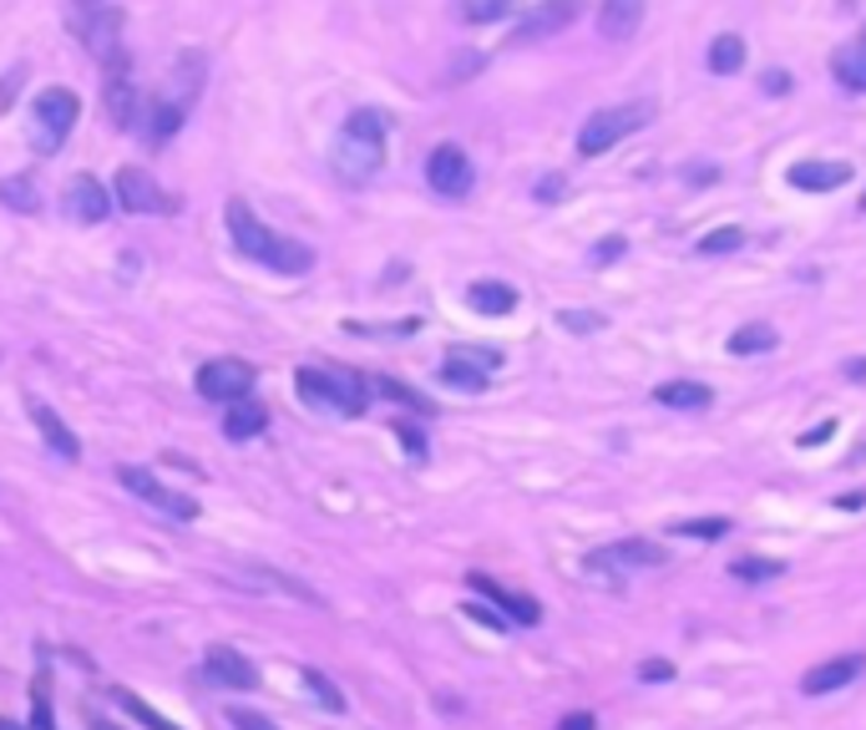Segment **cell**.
Returning a JSON list of instances; mask_svg holds the SVG:
<instances>
[{"mask_svg": "<svg viewBox=\"0 0 866 730\" xmlns=\"http://www.w3.org/2000/svg\"><path fill=\"white\" fill-rule=\"evenodd\" d=\"M228 234H234V249L244 254V259H259V265L274 269V274H304V269H315V249H310V244L284 239L274 228H263L259 213L244 199H228Z\"/></svg>", "mask_w": 866, "mask_h": 730, "instance_id": "cell-1", "label": "cell"}, {"mask_svg": "<svg viewBox=\"0 0 866 730\" xmlns=\"http://www.w3.org/2000/svg\"><path fill=\"white\" fill-rule=\"evenodd\" d=\"M381 162H385V112L360 106V112H350L340 137H335V173L345 183H365V178L381 173Z\"/></svg>", "mask_w": 866, "mask_h": 730, "instance_id": "cell-2", "label": "cell"}, {"mask_svg": "<svg viewBox=\"0 0 866 730\" xmlns=\"http://www.w3.org/2000/svg\"><path fill=\"white\" fill-rule=\"evenodd\" d=\"M294 385H300V396L310 406L335 412V416H360L370 406V396H375V381H365L350 366H304L294 375Z\"/></svg>", "mask_w": 866, "mask_h": 730, "instance_id": "cell-3", "label": "cell"}, {"mask_svg": "<svg viewBox=\"0 0 866 730\" xmlns=\"http://www.w3.org/2000/svg\"><path fill=\"white\" fill-rule=\"evenodd\" d=\"M81 117V102L66 87H46V92H36V102H31V147L36 153H61V143L71 137V127H77Z\"/></svg>", "mask_w": 866, "mask_h": 730, "instance_id": "cell-4", "label": "cell"}, {"mask_svg": "<svg viewBox=\"0 0 866 730\" xmlns=\"http://www.w3.org/2000/svg\"><path fill=\"white\" fill-rule=\"evenodd\" d=\"M649 117H654V102L604 106V112H593V117L583 122V133H577V153H583V158H598V153H608V147H614L618 137L639 133V127H643Z\"/></svg>", "mask_w": 866, "mask_h": 730, "instance_id": "cell-5", "label": "cell"}, {"mask_svg": "<svg viewBox=\"0 0 866 730\" xmlns=\"http://www.w3.org/2000/svg\"><path fill=\"white\" fill-rule=\"evenodd\" d=\"M117 482L132 492V497H143V503H153L158 513H168V518H178V523H193L198 518V503L188 497V492H178V487H168V482H158L147 467H117Z\"/></svg>", "mask_w": 866, "mask_h": 730, "instance_id": "cell-6", "label": "cell"}, {"mask_svg": "<svg viewBox=\"0 0 866 730\" xmlns=\"http://www.w3.org/2000/svg\"><path fill=\"white\" fill-rule=\"evenodd\" d=\"M426 178H431V188L441 193V199H466L472 183H476V168L457 143H441L431 158H426Z\"/></svg>", "mask_w": 866, "mask_h": 730, "instance_id": "cell-7", "label": "cell"}, {"mask_svg": "<svg viewBox=\"0 0 866 730\" xmlns=\"http://www.w3.org/2000/svg\"><path fill=\"white\" fill-rule=\"evenodd\" d=\"M198 391L209 401L234 406V401H244L254 391V366L249 360H209V366L198 371Z\"/></svg>", "mask_w": 866, "mask_h": 730, "instance_id": "cell-8", "label": "cell"}, {"mask_svg": "<svg viewBox=\"0 0 866 730\" xmlns=\"http://www.w3.org/2000/svg\"><path fill=\"white\" fill-rule=\"evenodd\" d=\"M117 203L127 213H168L172 203H168V193H162V183L147 168H122L117 173Z\"/></svg>", "mask_w": 866, "mask_h": 730, "instance_id": "cell-9", "label": "cell"}, {"mask_svg": "<svg viewBox=\"0 0 866 730\" xmlns=\"http://www.w3.org/2000/svg\"><path fill=\"white\" fill-rule=\"evenodd\" d=\"M659 563H664V548L649 543V538L608 543V548H598V553L583 558V569H598V573H608V569H659Z\"/></svg>", "mask_w": 866, "mask_h": 730, "instance_id": "cell-10", "label": "cell"}, {"mask_svg": "<svg viewBox=\"0 0 866 730\" xmlns=\"http://www.w3.org/2000/svg\"><path fill=\"white\" fill-rule=\"evenodd\" d=\"M583 15V0H542V5H532V11L522 15V26L513 31V41H542V36H558V31H567Z\"/></svg>", "mask_w": 866, "mask_h": 730, "instance_id": "cell-11", "label": "cell"}, {"mask_svg": "<svg viewBox=\"0 0 866 730\" xmlns=\"http://www.w3.org/2000/svg\"><path fill=\"white\" fill-rule=\"evenodd\" d=\"M862 670H866V654H836V660H821V664H811L801 675V695H831V690H846L852 680H862Z\"/></svg>", "mask_w": 866, "mask_h": 730, "instance_id": "cell-12", "label": "cell"}, {"mask_svg": "<svg viewBox=\"0 0 866 730\" xmlns=\"http://www.w3.org/2000/svg\"><path fill=\"white\" fill-rule=\"evenodd\" d=\"M203 675H209L213 685H228V690H259V670L238 650H228V644H213V650L203 654Z\"/></svg>", "mask_w": 866, "mask_h": 730, "instance_id": "cell-13", "label": "cell"}, {"mask_svg": "<svg viewBox=\"0 0 866 730\" xmlns=\"http://www.w3.org/2000/svg\"><path fill=\"white\" fill-rule=\"evenodd\" d=\"M66 213L77 218V224H102L106 213H112V203H106L102 183H97L92 173H77V178H66Z\"/></svg>", "mask_w": 866, "mask_h": 730, "instance_id": "cell-14", "label": "cell"}, {"mask_svg": "<svg viewBox=\"0 0 866 730\" xmlns=\"http://www.w3.org/2000/svg\"><path fill=\"white\" fill-rule=\"evenodd\" d=\"M26 412H31V422H36L41 441H46V447H52L56 457H66V462H77V457H81V441H77V431H71V426H66L61 416H56V412H52V406H46V401H41V396H26Z\"/></svg>", "mask_w": 866, "mask_h": 730, "instance_id": "cell-15", "label": "cell"}, {"mask_svg": "<svg viewBox=\"0 0 866 730\" xmlns=\"http://www.w3.org/2000/svg\"><path fill=\"white\" fill-rule=\"evenodd\" d=\"M472 588L492 598L497 609H507V619H517V625H538V619H542V604H538V598L513 594V588H502L497 579H486V573H472Z\"/></svg>", "mask_w": 866, "mask_h": 730, "instance_id": "cell-16", "label": "cell"}, {"mask_svg": "<svg viewBox=\"0 0 866 730\" xmlns=\"http://www.w3.org/2000/svg\"><path fill=\"white\" fill-rule=\"evenodd\" d=\"M846 178H852V162L811 158V162H796V168H790V188H801V193H831V188H841Z\"/></svg>", "mask_w": 866, "mask_h": 730, "instance_id": "cell-17", "label": "cell"}, {"mask_svg": "<svg viewBox=\"0 0 866 730\" xmlns=\"http://www.w3.org/2000/svg\"><path fill=\"white\" fill-rule=\"evenodd\" d=\"M643 21V0H604L598 5V31L608 41H629Z\"/></svg>", "mask_w": 866, "mask_h": 730, "instance_id": "cell-18", "label": "cell"}, {"mask_svg": "<svg viewBox=\"0 0 866 730\" xmlns=\"http://www.w3.org/2000/svg\"><path fill=\"white\" fill-rule=\"evenodd\" d=\"M466 305H472L476 315H513L517 290L513 284H502V279H476L472 290H466Z\"/></svg>", "mask_w": 866, "mask_h": 730, "instance_id": "cell-19", "label": "cell"}, {"mask_svg": "<svg viewBox=\"0 0 866 730\" xmlns=\"http://www.w3.org/2000/svg\"><path fill=\"white\" fill-rule=\"evenodd\" d=\"M831 71H836V81L846 92H866V36L836 46V52H831Z\"/></svg>", "mask_w": 866, "mask_h": 730, "instance_id": "cell-20", "label": "cell"}, {"mask_svg": "<svg viewBox=\"0 0 866 730\" xmlns=\"http://www.w3.org/2000/svg\"><path fill=\"white\" fill-rule=\"evenodd\" d=\"M659 406H674V412H705V406H715V391L699 381H664L654 391Z\"/></svg>", "mask_w": 866, "mask_h": 730, "instance_id": "cell-21", "label": "cell"}, {"mask_svg": "<svg viewBox=\"0 0 866 730\" xmlns=\"http://www.w3.org/2000/svg\"><path fill=\"white\" fill-rule=\"evenodd\" d=\"M263 426H269V412L254 406V401H238V406H228V416H224V437L228 441H249V437H259Z\"/></svg>", "mask_w": 866, "mask_h": 730, "instance_id": "cell-22", "label": "cell"}, {"mask_svg": "<svg viewBox=\"0 0 866 730\" xmlns=\"http://www.w3.org/2000/svg\"><path fill=\"white\" fill-rule=\"evenodd\" d=\"M106 112H112V122L117 127H137V117H143V102H137V87L122 77L106 81Z\"/></svg>", "mask_w": 866, "mask_h": 730, "instance_id": "cell-23", "label": "cell"}, {"mask_svg": "<svg viewBox=\"0 0 866 730\" xmlns=\"http://www.w3.org/2000/svg\"><path fill=\"white\" fill-rule=\"evenodd\" d=\"M441 381L451 385V391H486V375L492 371H482V366H476V360H466V356H457V350H451L447 360H441Z\"/></svg>", "mask_w": 866, "mask_h": 730, "instance_id": "cell-24", "label": "cell"}, {"mask_svg": "<svg viewBox=\"0 0 866 730\" xmlns=\"http://www.w3.org/2000/svg\"><path fill=\"white\" fill-rule=\"evenodd\" d=\"M740 67H745V41H740V36L709 41V71L730 77V71H740Z\"/></svg>", "mask_w": 866, "mask_h": 730, "instance_id": "cell-25", "label": "cell"}, {"mask_svg": "<svg viewBox=\"0 0 866 730\" xmlns=\"http://www.w3.org/2000/svg\"><path fill=\"white\" fill-rule=\"evenodd\" d=\"M775 346H780V335H775L771 325H745V330L730 335V350H735V356H765V350H775Z\"/></svg>", "mask_w": 866, "mask_h": 730, "instance_id": "cell-26", "label": "cell"}, {"mask_svg": "<svg viewBox=\"0 0 866 730\" xmlns=\"http://www.w3.org/2000/svg\"><path fill=\"white\" fill-rule=\"evenodd\" d=\"M457 15L466 26H492L502 15H513V0H457Z\"/></svg>", "mask_w": 866, "mask_h": 730, "instance_id": "cell-27", "label": "cell"}, {"mask_svg": "<svg viewBox=\"0 0 866 730\" xmlns=\"http://www.w3.org/2000/svg\"><path fill=\"white\" fill-rule=\"evenodd\" d=\"M183 117H188V106H178V102H158L153 106V127H147V143H168L178 127H183Z\"/></svg>", "mask_w": 866, "mask_h": 730, "instance_id": "cell-28", "label": "cell"}, {"mask_svg": "<svg viewBox=\"0 0 866 730\" xmlns=\"http://www.w3.org/2000/svg\"><path fill=\"white\" fill-rule=\"evenodd\" d=\"M730 573H735V579H745V584H765V579H780V573H786V563H780V558H735V563H730Z\"/></svg>", "mask_w": 866, "mask_h": 730, "instance_id": "cell-29", "label": "cell"}, {"mask_svg": "<svg viewBox=\"0 0 866 730\" xmlns=\"http://www.w3.org/2000/svg\"><path fill=\"white\" fill-rule=\"evenodd\" d=\"M112 700H117V705H122V710H127L132 720H143L147 730H178V726H172V720H162L158 710H153V705H147V700H137V695H132V690H112Z\"/></svg>", "mask_w": 866, "mask_h": 730, "instance_id": "cell-30", "label": "cell"}, {"mask_svg": "<svg viewBox=\"0 0 866 730\" xmlns=\"http://www.w3.org/2000/svg\"><path fill=\"white\" fill-rule=\"evenodd\" d=\"M375 391H381V396H391V401H401V406H410V412H420V416H431L436 406L426 396H420V391H410V385H401V381H391V375H381V381H375Z\"/></svg>", "mask_w": 866, "mask_h": 730, "instance_id": "cell-31", "label": "cell"}, {"mask_svg": "<svg viewBox=\"0 0 866 730\" xmlns=\"http://www.w3.org/2000/svg\"><path fill=\"white\" fill-rule=\"evenodd\" d=\"M0 203H11V209H21V213H31L36 209V183H31V178H5V183H0Z\"/></svg>", "mask_w": 866, "mask_h": 730, "instance_id": "cell-32", "label": "cell"}, {"mask_svg": "<svg viewBox=\"0 0 866 730\" xmlns=\"http://www.w3.org/2000/svg\"><path fill=\"white\" fill-rule=\"evenodd\" d=\"M674 532H684V538H724L730 532V518H695V523H674Z\"/></svg>", "mask_w": 866, "mask_h": 730, "instance_id": "cell-33", "label": "cell"}, {"mask_svg": "<svg viewBox=\"0 0 866 730\" xmlns=\"http://www.w3.org/2000/svg\"><path fill=\"white\" fill-rule=\"evenodd\" d=\"M745 244V234L740 228H715V234H705L699 239V254H730V249H740Z\"/></svg>", "mask_w": 866, "mask_h": 730, "instance_id": "cell-34", "label": "cell"}, {"mask_svg": "<svg viewBox=\"0 0 866 730\" xmlns=\"http://www.w3.org/2000/svg\"><path fill=\"white\" fill-rule=\"evenodd\" d=\"M304 685H310V690H315V700H325L329 710H345V695L335 690V685H329L319 670H304Z\"/></svg>", "mask_w": 866, "mask_h": 730, "instance_id": "cell-35", "label": "cell"}, {"mask_svg": "<svg viewBox=\"0 0 866 730\" xmlns=\"http://www.w3.org/2000/svg\"><path fill=\"white\" fill-rule=\"evenodd\" d=\"M52 685H46V675L36 680V716H31V730H56V720H52Z\"/></svg>", "mask_w": 866, "mask_h": 730, "instance_id": "cell-36", "label": "cell"}, {"mask_svg": "<svg viewBox=\"0 0 866 730\" xmlns=\"http://www.w3.org/2000/svg\"><path fill=\"white\" fill-rule=\"evenodd\" d=\"M558 325H563V330H573V335H588V330H598L604 319L593 315V310H563V315H558Z\"/></svg>", "mask_w": 866, "mask_h": 730, "instance_id": "cell-37", "label": "cell"}, {"mask_svg": "<svg viewBox=\"0 0 866 730\" xmlns=\"http://www.w3.org/2000/svg\"><path fill=\"white\" fill-rule=\"evenodd\" d=\"M228 720H234L238 730H274L269 720L259 716V710H244V705H234V710H228Z\"/></svg>", "mask_w": 866, "mask_h": 730, "instance_id": "cell-38", "label": "cell"}, {"mask_svg": "<svg viewBox=\"0 0 866 730\" xmlns=\"http://www.w3.org/2000/svg\"><path fill=\"white\" fill-rule=\"evenodd\" d=\"M563 193H567V178L563 173H552V178H542V183H538V199L542 203H558Z\"/></svg>", "mask_w": 866, "mask_h": 730, "instance_id": "cell-39", "label": "cell"}, {"mask_svg": "<svg viewBox=\"0 0 866 730\" xmlns=\"http://www.w3.org/2000/svg\"><path fill=\"white\" fill-rule=\"evenodd\" d=\"M395 437H401V447H406L410 457H426V441H420V431H416V426H406V422H401V426H395Z\"/></svg>", "mask_w": 866, "mask_h": 730, "instance_id": "cell-40", "label": "cell"}, {"mask_svg": "<svg viewBox=\"0 0 866 730\" xmlns=\"http://www.w3.org/2000/svg\"><path fill=\"white\" fill-rule=\"evenodd\" d=\"M831 431H836V422H816L811 431H801V441H796V447H821V441H826Z\"/></svg>", "mask_w": 866, "mask_h": 730, "instance_id": "cell-41", "label": "cell"}, {"mask_svg": "<svg viewBox=\"0 0 866 730\" xmlns=\"http://www.w3.org/2000/svg\"><path fill=\"white\" fill-rule=\"evenodd\" d=\"M639 675H643V680H674V664H670V660H643V664H639Z\"/></svg>", "mask_w": 866, "mask_h": 730, "instance_id": "cell-42", "label": "cell"}, {"mask_svg": "<svg viewBox=\"0 0 866 730\" xmlns=\"http://www.w3.org/2000/svg\"><path fill=\"white\" fill-rule=\"evenodd\" d=\"M558 730H598V720L588 716V710H573V716H563V726Z\"/></svg>", "mask_w": 866, "mask_h": 730, "instance_id": "cell-43", "label": "cell"}, {"mask_svg": "<svg viewBox=\"0 0 866 730\" xmlns=\"http://www.w3.org/2000/svg\"><path fill=\"white\" fill-rule=\"evenodd\" d=\"M618 254H623V239H618V234H614V239H604V244H598V254H593V259H598V265H608V259H618Z\"/></svg>", "mask_w": 866, "mask_h": 730, "instance_id": "cell-44", "label": "cell"}, {"mask_svg": "<svg viewBox=\"0 0 866 730\" xmlns=\"http://www.w3.org/2000/svg\"><path fill=\"white\" fill-rule=\"evenodd\" d=\"M765 92H771V97L790 92V77H786V71H765Z\"/></svg>", "mask_w": 866, "mask_h": 730, "instance_id": "cell-45", "label": "cell"}, {"mask_svg": "<svg viewBox=\"0 0 866 730\" xmlns=\"http://www.w3.org/2000/svg\"><path fill=\"white\" fill-rule=\"evenodd\" d=\"M466 614H472V619H482L486 629H507V619H497V614H486L482 604H466Z\"/></svg>", "mask_w": 866, "mask_h": 730, "instance_id": "cell-46", "label": "cell"}, {"mask_svg": "<svg viewBox=\"0 0 866 730\" xmlns=\"http://www.w3.org/2000/svg\"><path fill=\"white\" fill-rule=\"evenodd\" d=\"M846 375H852V381H866V356L862 360H846Z\"/></svg>", "mask_w": 866, "mask_h": 730, "instance_id": "cell-47", "label": "cell"}, {"mask_svg": "<svg viewBox=\"0 0 866 730\" xmlns=\"http://www.w3.org/2000/svg\"><path fill=\"white\" fill-rule=\"evenodd\" d=\"M92 730H117V726H112V720H97V716H92Z\"/></svg>", "mask_w": 866, "mask_h": 730, "instance_id": "cell-48", "label": "cell"}, {"mask_svg": "<svg viewBox=\"0 0 866 730\" xmlns=\"http://www.w3.org/2000/svg\"><path fill=\"white\" fill-rule=\"evenodd\" d=\"M0 730H21V726H15V720H0Z\"/></svg>", "mask_w": 866, "mask_h": 730, "instance_id": "cell-49", "label": "cell"}, {"mask_svg": "<svg viewBox=\"0 0 866 730\" xmlns=\"http://www.w3.org/2000/svg\"><path fill=\"white\" fill-rule=\"evenodd\" d=\"M862 203H866V199H862Z\"/></svg>", "mask_w": 866, "mask_h": 730, "instance_id": "cell-50", "label": "cell"}]
</instances>
